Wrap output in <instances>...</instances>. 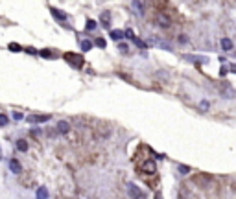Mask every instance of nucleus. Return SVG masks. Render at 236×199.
I'll list each match as a JSON object with an SVG mask.
<instances>
[{"mask_svg":"<svg viewBox=\"0 0 236 199\" xmlns=\"http://www.w3.org/2000/svg\"><path fill=\"white\" fill-rule=\"evenodd\" d=\"M133 160H135V168L140 173V177H144V175H155L157 173V162L153 159V151L148 146L142 144L137 149Z\"/></svg>","mask_w":236,"mask_h":199,"instance_id":"obj_1","label":"nucleus"},{"mask_svg":"<svg viewBox=\"0 0 236 199\" xmlns=\"http://www.w3.org/2000/svg\"><path fill=\"white\" fill-rule=\"evenodd\" d=\"M63 57H65V61H66L68 65H72L74 68H81V66H83V57H81L79 54H74V52H66V54H65Z\"/></svg>","mask_w":236,"mask_h":199,"instance_id":"obj_2","label":"nucleus"},{"mask_svg":"<svg viewBox=\"0 0 236 199\" xmlns=\"http://www.w3.org/2000/svg\"><path fill=\"white\" fill-rule=\"evenodd\" d=\"M127 192H129L131 199H146V194L140 188H137L135 184H127Z\"/></svg>","mask_w":236,"mask_h":199,"instance_id":"obj_3","label":"nucleus"},{"mask_svg":"<svg viewBox=\"0 0 236 199\" xmlns=\"http://www.w3.org/2000/svg\"><path fill=\"white\" fill-rule=\"evenodd\" d=\"M131 6H133V9L137 11V15H138V17L146 15V11H148V4H146V2H133Z\"/></svg>","mask_w":236,"mask_h":199,"instance_id":"obj_4","label":"nucleus"},{"mask_svg":"<svg viewBox=\"0 0 236 199\" xmlns=\"http://www.w3.org/2000/svg\"><path fill=\"white\" fill-rule=\"evenodd\" d=\"M57 131L61 133V135L70 133V124H68V122H65V120H59V122H57Z\"/></svg>","mask_w":236,"mask_h":199,"instance_id":"obj_5","label":"nucleus"},{"mask_svg":"<svg viewBox=\"0 0 236 199\" xmlns=\"http://www.w3.org/2000/svg\"><path fill=\"white\" fill-rule=\"evenodd\" d=\"M50 116L48 114H35V116H30L28 122H32V124H41V122H48Z\"/></svg>","mask_w":236,"mask_h":199,"instance_id":"obj_6","label":"nucleus"},{"mask_svg":"<svg viewBox=\"0 0 236 199\" xmlns=\"http://www.w3.org/2000/svg\"><path fill=\"white\" fill-rule=\"evenodd\" d=\"M9 170H11L13 173H22V166H20L19 160H15V159L9 160Z\"/></svg>","mask_w":236,"mask_h":199,"instance_id":"obj_7","label":"nucleus"},{"mask_svg":"<svg viewBox=\"0 0 236 199\" xmlns=\"http://www.w3.org/2000/svg\"><path fill=\"white\" fill-rule=\"evenodd\" d=\"M181 197L183 199H197V196L196 194H190V192L186 190V186L183 184V186H181Z\"/></svg>","mask_w":236,"mask_h":199,"instance_id":"obj_8","label":"nucleus"},{"mask_svg":"<svg viewBox=\"0 0 236 199\" xmlns=\"http://www.w3.org/2000/svg\"><path fill=\"white\" fill-rule=\"evenodd\" d=\"M48 190L44 188V186H41V188H37V192H35V197L37 199H48Z\"/></svg>","mask_w":236,"mask_h":199,"instance_id":"obj_9","label":"nucleus"},{"mask_svg":"<svg viewBox=\"0 0 236 199\" xmlns=\"http://www.w3.org/2000/svg\"><path fill=\"white\" fill-rule=\"evenodd\" d=\"M101 24H103L105 28L111 26V13H109V11H103V13H101Z\"/></svg>","mask_w":236,"mask_h":199,"instance_id":"obj_10","label":"nucleus"},{"mask_svg":"<svg viewBox=\"0 0 236 199\" xmlns=\"http://www.w3.org/2000/svg\"><path fill=\"white\" fill-rule=\"evenodd\" d=\"M221 48H223L225 52L233 50V41H231V39H227V37H225V39H221Z\"/></svg>","mask_w":236,"mask_h":199,"instance_id":"obj_11","label":"nucleus"},{"mask_svg":"<svg viewBox=\"0 0 236 199\" xmlns=\"http://www.w3.org/2000/svg\"><path fill=\"white\" fill-rule=\"evenodd\" d=\"M52 15L56 17L57 20H66V15L63 13V11H59V9H56V7H52Z\"/></svg>","mask_w":236,"mask_h":199,"instance_id":"obj_12","label":"nucleus"},{"mask_svg":"<svg viewBox=\"0 0 236 199\" xmlns=\"http://www.w3.org/2000/svg\"><path fill=\"white\" fill-rule=\"evenodd\" d=\"M79 44H81V50H83V52H87V50H91V48H92V41L83 39L81 42H79Z\"/></svg>","mask_w":236,"mask_h":199,"instance_id":"obj_13","label":"nucleus"},{"mask_svg":"<svg viewBox=\"0 0 236 199\" xmlns=\"http://www.w3.org/2000/svg\"><path fill=\"white\" fill-rule=\"evenodd\" d=\"M17 149H19V151H26V149H28V142H26V140H17Z\"/></svg>","mask_w":236,"mask_h":199,"instance_id":"obj_14","label":"nucleus"},{"mask_svg":"<svg viewBox=\"0 0 236 199\" xmlns=\"http://www.w3.org/2000/svg\"><path fill=\"white\" fill-rule=\"evenodd\" d=\"M96 26H98V24H96V20H92V19H89V20H87V30H89V32L96 30Z\"/></svg>","mask_w":236,"mask_h":199,"instance_id":"obj_15","label":"nucleus"},{"mask_svg":"<svg viewBox=\"0 0 236 199\" xmlns=\"http://www.w3.org/2000/svg\"><path fill=\"white\" fill-rule=\"evenodd\" d=\"M39 54L42 56V57H46V59H52V57H54V54H52L50 50H41Z\"/></svg>","mask_w":236,"mask_h":199,"instance_id":"obj_16","label":"nucleus"},{"mask_svg":"<svg viewBox=\"0 0 236 199\" xmlns=\"http://www.w3.org/2000/svg\"><path fill=\"white\" fill-rule=\"evenodd\" d=\"M111 37H113L115 41H120L122 37H124V33H122V32H116V30H115V32H111Z\"/></svg>","mask_w":236,"mask_h":199,"instance_id":"obj_17","label":"nucleus"},{"mask_svg":"<svg viewBox=\"0 0 236 199\" xmlns=\"http://www.w3.org/2000/svg\"><path fill=\"white\" fill-rule=\"evenodd\" d=\"M209 107H210V103H209L207 100H201V103H199V109H201V111H207Z\"/></svg>","mask_w":236,"mask_h":199,"instance_id":"obj_18","label":"nucleus"},{"mask_svg":"<svg viewBox=\"0 0 236 199\" xmlns=\"http://www.w3.org/2000/svg\"><path fill=\"white\" fill-rule=\"evenodd\" d=\"M9 50H11V52H20L22 48H20L19 44H15V42H11V44H9Z\"/></svg>","mask_w":236,"mask_h":199,"instance_id":"obj_19","label":"nucleus"},{"mask_svg":"<svg viewBox=\"0 0 236 199\" xmlns=\"http://www.w3.org/2000/svg\"><path fill=\"white\" fill-rule=\"evenodd\" d=\"M124 37H127V39H135V33H133L131 30H125V32H124Z\"/></svg>","mask_w":236,"mask_h":199,"instance_id":"obj_20","label":"nucleus"},{"mask_svg":"<svg viewBox=\"0 0 236 199\" xmlns=\"http://www.w3.org/2000/svg\"><path fill=\"white\" fill-rule=\"evenodd\" d=\"M6 124H7V116L6 114H0V127H4Z\"/></svg>","mask_w":236,"mask_h":199,"instance_id":"obj_21","label":"nucleus"},{"mask_svg":"<svg viewBox=\"0 0 236 199\" xmlns=\"http://www.w3.org/2000/svg\"><path fill=\"white\" fill-rule=\"evenodd\" d=\"M94 42H96V46H100V48H105V39H96Z\"/></svg>","mask_w":236,"mask_h":199,"instance_id":"obj_22","label":"nucleus"},{"mask_svg":"<svg viewBox=\"0 0 236 199\" xmlns=\"http://www.w3.org/2000/svg\"><path fill=\"white\" fill-rule=\"evenodd\" d=\"M179 172H181V173H188L190 168H186V166H179Z\"/></svg>","mask_w":236,"mask_h":199,"instance_id":"obj_23","label":"nucleus"},{"mask_svg":"<svg viewBox=\"0 0 236 199\" xmlns=\"http://www.w3.org/2000/svg\"><path fill=\"white\" fill-rule=\"evenodd\" d=\"M13 118L15 120H22L24 118V114H22V113H13Z\"/></svg>","mask_w":236,"mask_h":199,"instance_id":"obj_24","label":"nucleus"},{"mask_svg":"<svg viewBox=\"0 0 236 199\" xmlns=\"http://www.w3.org/2000/svg\"><path fill=\"white\" fill-rule=\"evenodd\" d=\"M118 48H120V52H124V54L127 52V46H125V44H118Z\"/></svg>","mask_w":236,"mask_h":199,"instance_id":"obj_25","label":"nucleus"},{"mask_svg":"<svg viewBox=\"0 0 236 199\" xmlns=\"http://www.w3.org/2000/svg\"><path fill=\"white\" fill-rule=\"evenodd\" d=\"M179 41H181V44H186V35H181V37H179Z\"/></svg>","mask_w":236,"mask_h":199,"instance_id":"obj_26","label":"nucleus"},{"mask_svg":"<svg viewBox=\"0 0 236 199\" xmlns=\"http://www.w3.org/2000/svg\"><path fill=\"white\" fill-rule=\"evenodd\" d=\"M227 72H229V70H227V68H225V66H221V70H219V74H221V76H225V74H227Z\"/></svg>","mask_w":236,"mask_h":199,"instance_id":"obj_27","label":"nucleus"},{"mask_svg":"<svg viewBox=\"0 0 236 199\" xmlns=\"http://www.w3.org/2000/svg\"><path fill=\"white\" fill-rule=\"evenodd\" d=\"M231 70H233V72H236V63L233 65V66H231Z\"/></svg>","mask_w":236,"mask_h":199,"instance_id":"obj_28","label":"nucleus"},{"mask_svg":"<svg viewBox=\"0 0 236 199\" xmlns=\"http://www.w3.org/2000/svg\"><path fill=\"white\" fill-rule=\"evenodd\" d=\"M0 159H2V151H0Z\"/></svg>","mask_w":236,"mask_h":199,"instance_id":"obj_29","label":"nucleus"}]
</instances>
